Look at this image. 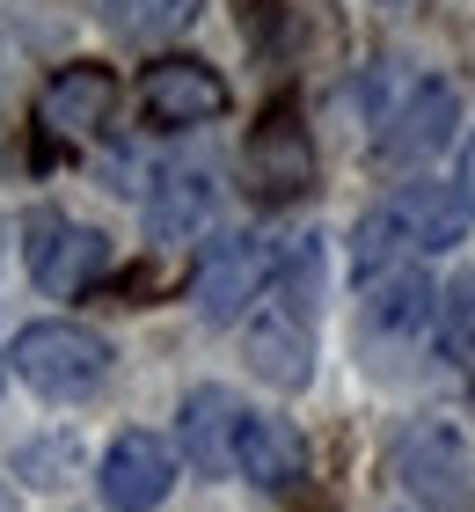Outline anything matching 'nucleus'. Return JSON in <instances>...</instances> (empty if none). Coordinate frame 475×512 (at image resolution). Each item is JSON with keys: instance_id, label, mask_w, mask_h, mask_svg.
I'll list each match as a JSON object with an SVG mask.
<instances>
[{"instance_id": "obj_1", "label": "nucleus", "mask_w": 475, "mask_h": 512, "mask_svg": "<svg viewBox=\"0 0 475 512\" xmlns=\"http://www.w3.org/2000/svg\"><path fill=\"white\" fill-rule=\"evenodd\" d=\"M315 293H322V242L300 235L278 256L271 293L242 315V352L256 381H271L278 395H300L315 381Z\"/></svg>"}, {"instance_id": "obj_2", "label": "nucleus", "mask_w": 475, "mask_h": 512, "mask_svg": "<svg viewBox=\"0 0 475 512\" xmlns=\"http://www.w3.org/2000/svg\"><path fill=\"white\" fill-rule=\"evenodd\" d=\"M468 227L475 213L454 183H402L351 227V278L373 286V278L417 264V256H446L454 242H468Z\"/></svg>"}, {"instance_id": "obj_3", "label": "nucleus", "mask_w": 475, "mask_h": 512, "mask_svg": "<svg viewBox=\"0 0 475 512\" xmlns=\"http://www.w3.org/2000/svg\"><path fill=\"white\" fill-rule=\"evenodd\" d=\"M110 337L88 330V322H22L15 344H8V366L22 374V388H37L44 403H88L95 388L110 381Z\"/></svg>"}, {"instance_id": "obj_4", "label": "nucleus", "mask_w": 475, "mask_h": 512, "mask_svg": "<svg viewBox=\"0 0 475 512\" xmlns=\"http://www.w3.org/2000/svg\"><path fill=\"white\" fill-rule=\"evenodd\" d=\"M388 476H395V491L410 505H424V512H468L475 505V454H468V432L454 417H410V425L395 432Z\"/></svg>"}, {"instance_id": "obj_5", "label": "nucleus", "mask_w": 475, "mask_h": 512, "mask_svg": "<svg viewBox=\"0 0 475 512\" xmlns=\"http://www.w3.org/2000/svg\"><path fill=\"white\" fill-rule=\"evenodd\" d=\"M278 256H285V242H271V235H227V242H212L198 278H190V308H198V322H212V330L242 322L256 300L271 293Z\"/></svg>"}, {"instance_id": "obj_6", "label": "nucleus", "mask_w": 475, "mask_h": 512, "mask_svg": "<svg viewBox=\"0 0 475 512\" xmlns=\"http://www.w3.org/2000/svg\"><path fill=\"white\" fill-rule=\"evenodd\" d=\"M461 125V96H454V81H410L395 96V110H380V132H373V154L380 161H432L446 139H454Z\"/></svg>"}, {"instance_id": "obj_7", "label": "nucleus", "mask_w": 475, "mask_h": 512, "mask_svg": "<svg viewBox=\"0 0 475 512\" xmlns=\"http://www.w3.org/2000/svg\"><path fill=\"white\" fill-rule=\"evenodd\" d=\"M432 322H439V286L417 264H402V271L366 286V308H359L366 352H410V344L432 337Z\"/></svg>"}, {"instance_id": "obj_8", "label": "nucleus", "mask_w": 475, "mask_h": 512, "mask_svg": "<svg viewBox=\"0 0 475 512\" xmlns=\"http://www.w3.org/2000/svg\"><path fill=\"white\" fill-rule=\"evenodd\" d=\"M227 110V81L212 74L205 59H154L147 74H139V118L161 125V132H183V125H212Z\"/></svg>"}, {"instance_id": "obj_9", "label": "nucleus", "mask_w": 475, "mask_h": 512, "mask_svg": "<svg viewBox=\"0 0 475 512\" xmlns=\"http://www.w3.org/2000/svg\"><path fill=\"white\" fill-rule=\"evenodd\" d=\"M176 447L161 432H117L95 483H103V505L110 512H161V498L176 491Z\"/></svg>"}, {"instance_id": "obj_10", "label": "nucleus", "mask_w": 475, "mask_h": 512, "mask_svg": "<svg viewBox=\"0 0 475 512\" xmlns=\"http://www.w3.org/2000/svg\"><path fill=\"white\" fill-rule=\"evenodd\" d=\"M307 183H315V139H307L293 103H278V110H264V125L249 132V191L285 205V198H300Z\"/></svg>"}, {"instance_id": "obj_11", "label": "nucleus", "mask_w": 475, "mask_h": 512, "mask_svg": "<svg viewBox=\"0 0 475 512\" xmlns=\"http://www.w3.org/2000/svg\"><path fill=\"white\" fill-rule=\"evenodd\" d=\"M37 235L30 242V278L52 300H74L81 286H95V278L110 271V235L103 227H81V220H37Z\"/></svg>"}, {"instance_id": "obj_12", "label": "nucleus", "mask_w": 475, "mask_h": 512, "mask_svg": "<svg viewBox=\"0 0 475 512\" xmlns=\"http://www.w3.org/2000/svg\"><path fill=\"white\" fill-rule=\"evenodd\" d=\"M212 213H220V176L198 169V161H176V169H161L154 176V191H147V235L161 249H183V242H198Z\"/></svg>"}, {"instance_id": "obj_13", "label": "nucleus", "mask_w": 475, "mask_h": 512, "mask_svg": "<svg viewBox=\"0 0 475 512\" xmlns=\"http://www.w3.org/2000/svg\"><path fill=\"white\" fill-rule=\"evenodd\" d=\"M110 110H117V74L95 66V59H74V66H59V74L44 81L37 125L59 132V139H88V132L110 125Z\"/></svg>"}, {"instance_id": "obj_14", "label": "nucleus", "mask_w": 475, "mask_h": 512, "mask_svg": "<svg viewBox=\"0 0 475 512\" xmlns=\"http://www.w3.org/2000/svg\"><path fill=\"white\" fill-rule=\"evenodd\" d=\"M234 476H249L256 491H293L307 476V439L285 417L242 410V425H234Z\"/></svg>"}, {"instance_id": "obj_15", "label": "nucleus", "mask_w": 475, "mask_h": 512, "mask_svg": "<svg viewBox=\"0 0 475 512\" xmlns=\"http://www.w3.org/2000/svg\"><path fill=\"white\" fill-rule=\"evenodd\" d=\"M234 425H242V403L227 388H190L183 410H176V439H183V461L198 476H234Z\"/></svg>"}, {"instance_id": "obj_16", "label": "nucleus", "mask_w": 475, "mask_h": 512, "mask_svg": "<svg viewBox=\"0 0 475 512\" xmlns=\"http://www.w3.org/2000/svg\"><path fill=\"white\" fill-rule=\"evenodd\" d=\"M198 8L205 0H103V22L132 44H161V37H183Z\"/></svg>"}, {"instance_id": "obj_17", "label": "nucleus", "mask_w": 475, "mask_h": 512, "mask_svg": "<svg viewBox=\"0 0 475 512\" xmlns=\"http://www.w3.org/2000/svg\"><path fill=\"white\" fill-rule=\"evenodd\" d=\"M8 469L30 483V491H66V483L81 476V439L74 432H37L8 454Z\"/></svg>"}, {"instance_id": "obj_18", "label": "nucleus", "mask_w": 475, "mask_h": 512, "mask_svg": "<svg viewBox=\"0 0 475 512\" xmlns=\"http://www.w3.org/2000/svg\"><path fill=\"white\" fill-rule=\"evenodd\" d=\"M432 337H439V352L468 366L475 359V271H461L454 286H439V322H432Z\"/></svg>"}, {"instance_id": "obj_19", "label": "nucleus", "mask_w": 475, "mask_h": 512, "mask_svg": "<svg viewBox=\"0 0 475 512\" xmlns=\"http://www.w3.org/2000/svg\"><path fill=\"white\" fill-rule=\"evenodd\" d=\"M454 191L468 198V213H475V132L461 139V161H454Z\"/></svg>"}, {"instance_id": "obj_20", "label": "nucleus", "mask_w": 475, "mask_h": 512, "mask_svg": "<svg viewBox=\"0 0 475 512\" xmlns=\"http://www.w3.org/2000/svg\"><path fill=\"white\" fill-rule=\"evenodd\" d=\"M8 505H15V498H8V476H0V512H8Z\"/></svg>"}, {"instance_id": "obj_21", "label": "nucleus", "mask_w": 475, "mask_h": 512, "mask_svg": "<svg viewBox=\"0 0 475 512\" xmlns=\"http://www.w3.org/2000/svg\"><path fill=\"white\" fill-rule=\"evenodd\" d=\"M0 381H8V359H0Z\"/></svg>"}]
</instances>
